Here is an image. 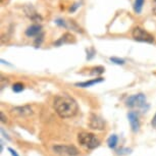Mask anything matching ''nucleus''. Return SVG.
<instances>
[{
    "mask_svg": "<svg viewBox=\"0 0 156 156\" xmlns=\"http://www.w3.org/2000/svg\"><path fill=\"white\" fill-rule=\"evenodd\" d=\"M53 106L56 113L62 119L75 116L79 109L78 103L76 102V100L66 94L55 97Z\"/></svg>",
    "mask_w": 156,
    "mask_h": 156,
    "instance_id": "f257e3e1",
    "label": "nucleus"
},
{
    "mask_svg": "<svg viewBox=\"0 0 156 156\" xmlns=\"http://www.w3.org/2000/svg\"><path fill=\"white\" fill-rule=\"evenodd\" d=\"M78 142L88 149H95L100 144V141L97 139L95 135L86 133V132H83V133H80L78 135Z\"/></svg>",
    "mask_w": 156,
    "mask_h": 156,
    "instance_id": "f03ea898",
    "label": "nucleus"
},
{
    "mask_svg": "<svg viewBox=\"0 0 156 156\" xmlns=\"http://www.w3.org/2000/svg\"><path fill=\"white\" fill-rule=\"evenodd\" d=\"M133 38L138 42H146V43H153L154 42V37L144 29L140 27H136L133 31Z\"/></svg>",
    "mask_w": 156,
    "mask_h": 156,
    "instance_id": "7ed1b4c3",
    "label": "nucleus"
},
{
    "mask_svg": "<svg viewBox=\"0 0 156 156\" xmlns=\"http://www.w3.org/2000/svg\"><path fill=\"white\" fill-rule=\"evenodd\" d=\"M53 150L59 155H66V156H76L80 154L79 150L75 146H63L57 145L53 147Z\"/></svg>",
    "mask_w": 156,
    "mask_h": 156,
    "instance_id": "20e7f679",
    "label": "nucleus"
},
{
    "mask_svg": "<svg viewBox=\"0 0 156 156\" xmlns=\"http://www.w3.org/2000/svg\"><path fill=\"white\" fill-rule=\"evenodd\" d=\"M146 103V97L144 94L133 95L126 100V106L129 107H143Z\"/></svg>",
    "mask_w": 156,
    "mask_h": 156,
    "instance_id": "39448f33",
    "label": "nucleus"
},
{
    "mask_svg": "<svg viewBox=\"0 0 156 156\" xmlns=\"http://www.w3.org/2000/svg\"><path fill=\"white\" fill-rule=\"evenodd\" d=\"M89 126L93 129L102 131L105 128V122L100 116L96 115V114H91L89 119Z\"/></svg>",
    "mask_w": 156,
    "mask_h": 156,
    "instance_id": "423d86ee",
    "label": "nucleus"
},
{
    "mask_svg": "<svg viewBox=\"0 0 156 156\" xmlns=\"http://www.w3.org/2000/svg\"><path fill=\"white\" fill-rule=\"evenodd\" d=\"M23 10H25L26 16H27L29 19H31L32 20H36V22H38V20H42L41 16L37 12L36 9H35L32 5H27V6H25L23 7Z\"/></svg>",
    "mask_w": 156,
    "mask_h": 156,
    "instance_id": "0eeeda50",
    "label": "nucleus"
},
{
    "mask_svg": "<svg viewBox=\"0 0 156 156\" xmlns=\"http://www.w3.org/2000/svg\"><path fill=\"white\" fill-rule=\"evenodd\" d=\"M128 119L129 122V125H131V128L134 132H138L140 128V122H139V119H138V115L136 112L134 111H131L128 114Z\"/></svg>",
    "mask_w": 156,
    "mask_h": 156,
    "instance_id": "6e6552de",
    "label": "nucleus"
},
{
    "mask_svg": "<svg viewBox=\"0 0 156 156\" xmlns=\"http://www.w3.org/2000/svg\"><path fill=\"white\" fill-rule=\"evenodd\" d=\"M12 112L17 114V115H20V116H28V115H31V114L33 113V110H32L31 106H29V105H25V106L14 107L12 109Z\"/></svg>",
    "mask_w": 156,
    "mask_h": 156,
    "instance_id": "1a4fd4ad",
    "label": "nucleus"
},
{
    "mask_svg": "<svg viewBox=\"0 0 156 156\" xmlns=\"http://www.w3.org/2000/svg\"><path fill=\"white\" fill-rule=\"evenodd\" d=\"M41 30H42V27L40 25H32L30 26L27 30H26V35L28 37H34V36H37V35H40L41 34Z\"/></svg>",
    "mask_w": 156,
    "mask_h": 156,
    "instance_id": "9d476101",
    "label": "nucleus"
},
{
    "mask_svg": "<svg viewBox=\"0 0 156 156\" xmlns=\"http://www.w3.org/2000/svg\"><path fill=\"white\" fill-rule=\"evenodd\" d=\"M104 79L103 78H97V79H93V80H90V81H86V82H82V83H76V86L78 87H82V88H87V87H91L95 84H98V83H101L103 82Z\"/></svg>",
    "mask_w": 156,
    "mask_h": 156,
    "instance_id": "9b49d317",
    "label": "nucleus"
},
{
    "mask_svg": "<svg viewBox=\"0 0 156 156\" xmlns=\"http://www.w3.org/2000/svg\"><path fill=\"white\" fill-rule=\"evenodd\" d=\"M73 38V36H72L70 34H69V33H66V34H64L62 37L60 38L59 40L58 41H56V42L54 43V45L55 46H59V45H61V44H64V43H69L70 41H72V39Z\"/></svg>",
    "mask_w": 156,
    "mask_h": 156,
    "instance_id": "f8f14e48",
    "label": "nucleus"
},
{
    "mask_svg": "<svg viewBox=\"0 0 156 156\" xmlns=\"http://www.w3.org/2000/svg\"><path fill=\"white\" fill-rule=\"evenodd\" d=\"M144 1H145V0H135L134 10H135V12H136V13H138V14L141 13V11H142V8H143Z\"/></svg>",
    "mask_w": 156,
    "mask_h": 156,
    "instance_id": "ddd939ff",
    "label": "nucleus"
},
{
    "mask_svg": "<svg viewBox=\"0 0 156 156\" xmlns=\"http://www.w3.org/2000/svg\"><path fill=\"white\" fill-rule=\"evenodd\" d=\"M107 144L110 148H114L117 144V136H115V135H111L107 141Z\"/></svg>",
    "mask_w": 156,
    "mask_h": 156,
    "instance_id": "4468645a",
    "label": "nucleus"
},
{
    "mask_svg": "<svg viewBox=\"0 0 156 156\" xmlns=\"http://www.w3.org/2000/svg\"><path fill=\"white\" fill-rule=\"evenodd\" d=\"M92 72H91L90 73L91 75H94V76H97V75H101V73H104V67H102V66H96V67H93L92 69Z\"/></svg>",
    "mask_w": 156,
    "mask_h": 156,
    "instance_id": "2eb2a0df",
    "label": "nucleus"
},
{
    "mask_svg": "<svg viewBox=\"0 0 156 156\" xmlns=\"http://www.w3.org/2000/svg\"><path fill=\"white\" fill-rule=\"evenodd\" d=\"M25 89V87H23V85L22 83H16L12 86V90H13V92H16V93H20V92H22V91Z\"/></svg>",
    "mask_w": 156,
    "mask_h": 156,
    "instance_id": "dca6fc26",
    "label": "nucleus"
},
{
    "mask_svg": "<svg viewBox=\"0 0 156 156\" xmlns=\"http://www.w3.org/2000/svg\"><path fill=\"white\" fill-rule=\"evenodd\" d=\"M110 61L115 64H119V66L125 64V60L122 59V58H119V57H110Z\"/></svg>",
    "mask_w": 156,
    "mask_h": 156,
    "instance_id": "f3484780",
    "label": "nucleus"
},
{
    "mask_svg": "<svg viewBox=\"0 0 156 156\" xmlns=\"http://www.w3.org/2000/svg\"><path fill=\"white\" fill-rule=\"evenodd\" d=\"M55 23H56L57 26H59V27L67 28V23L64 20H62V19H57L56 20H55Z\"/></svg>",
    "mask_w": 156,
    "mask_h": 156,
    "instance_id": "a211bd4d",
    "label": "nucleus"
},
{
    "mask_svg": "<svg viewBox=\"0 0 156 156\" xmlns=\"http://www.w3.org/2000/svg\"><path fill=\"white\" fill-rule=\"evenodd\" d=\"M43 39H44V34H40L39 36L36 38V40H35V45H36V47H39L41 45Z\"/></svg>",
    "mask_w": 156,
    "mask_h": 156,
    "instance_id": "6ab92c4d",
    "label": "nucleus"
},
{
    "mask_svg": "<svg viewBox=\"0 0 156 156\" xmlns=\"http://www.w3.org/2000/svg\"><path fill=\"white\" fill-rule=\"evenodd\" d=\"M80 6H81V3H80V2H78V3H75L72 7L69 8V11H70V12H75V11L76 10V8L80 7Z\"/></svg>",
    "mask_w": 156,
    "mask_h": 156,
    "instance_id": "aec40b11",
    "label": "nucleus"
},
{
    "mask_svg": "<svg viewBox=\"0 0 156 156\" xmlns=\"http://www.w3.org/2000/svg\"><path fill=\"white\" fill-rule=\"evenodd\" d=\"M8 151L11 153V155H12V156H19V154H17V153L14 151L12 148H8Z\"/></svg>",
    "mask_w": 156,
    "mask_h": 156,
    "instance_id": "412c9836",
    "label": "nucleus"
},
{
    "mask_svg": "<svg viewBox=\"0 0 156 156\" xmlns=\"http://www.w3.org/2000/svg\"><path fill=\"white\" fill-rule=\"evenodd\" d=\"M151 123H152V126H154V128H156V113H155V115L153 116V119H152V122H151Z\"/></svg>",
    "mask_w": 156,
    "mask_h": 156,
    "instance_id": "4be33fe9",
    "label": "nucleus"
},
{
    "mask_svg": "<svg viewBox=\"0 0 156 156\" xmlns=\"http://www.w3.org/2000/svg\"><path fill=\"white\" fill-rule=\"evenodd\" d=\"M0 115H1V122H6V119H5V116H4V113L1 112V113H0Z\"/></svg>",
    "mask_w": 156,
    "mask_h": 156,
    "instance_id": "5701e85b",
    "label": "nucleus"
},
{
    "mask_svg": "<svg viewBox=\"0 0 156 156\" xmlns=\"http://www.w3.org/2000/svg\"><path fill=\"white\" fill-rule=\"evenodd\" d=\"M155 2H156V0H155Z\"/></svg>",
    "mask_w": 156,
    "mask_h": 156,
    "instance_id": "b1692460",
    "label": "nucleus"
}]
</instances>
